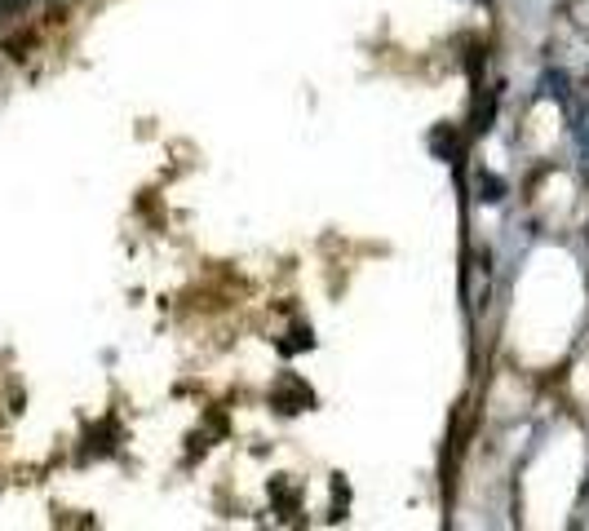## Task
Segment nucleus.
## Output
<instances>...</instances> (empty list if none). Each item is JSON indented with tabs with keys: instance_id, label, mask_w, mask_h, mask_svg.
<instances>
[{
	"instance_id": "3",
	"label": "nucleus",
	"mask_w": 589,
	"mask_h": 531,
	"mask_svg": "<svg viewBox=\"0 0 589 531\" xmlns=\"http://www.w3.org/2000/svg\"><path fill=\"white\" fill-rule=\"evenodd\" d=\"M541 93L546 98H567V71H546L541 76Z\"/></svg>"
},
{
	"instance_id": "1",
	"label": "nucleus",
	"mask_w": 589,
	"mask_h": 531,
	"mask_svg": "<svg viewBox=\"0 0 589 531\" xmlns=\"http://www.w3.org/2000/svg\"><path fill=\"white\" fill-rule=\"evenodd\" d=\"M576 151H581V168H585V177H589V102L576 116Z\"/></svg>"
},
{
	"instance_id": "2",
	"label": "nucleus",
	"mask_w": 589,
	"mask_h": 531,
	"mask_svg": "<svg viewBox=\"0 0 589 531\" xmlns=\"http://www.w3.org/2000/svg\"><path fill=\"white\" fill-rule=\"evenodd\" d=\"M505 195V182L501 177H492V173H479V200L483 204H501Z\"/></svg>"
}]
</instances>
